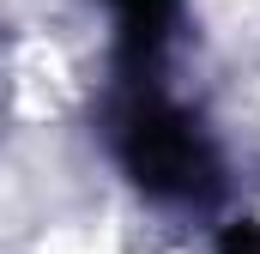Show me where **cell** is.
<instances>
[{"label":"cell","mask_w":260,"mask_h":254,"mask_svg":"<svg viewBox=\"0 0 260 254\" xmlns=\"http://www.w3.org/2000/svg\"><path fill=\"white\" fill-rule=\"evenodd\" d=\"M109 151L121 176L157 206L212 212L224 200V157L200 127V115L164 91V79H115Z\"/></svg>","instance_id":"obj_1"},{"label":"cell","mask_w":260,"mask_h":254,"mask_svg":"<svg viewBox=\"0 0 260 254\" xmlns=\"http://www.w3.org/2000/svg\"><path fill=\"white\" fill-rule=\"evenodd\" d=\"M115 12V79H164L182 0H109Z\"/></svg>","instance_id":"obj_2"},{"label":"cell","mask_w":260,"mask_h":254,"mask_svg":"<svg viewBox=\"0 0 260 254\" xmlns=\"http://www.w3.org/2000/svg\"><path fill=\"white\" fill-rule=\"evenodd\" d=\"M218 254H260V224H230Z\"/></svg>","instance_id":"obj_3"}]
</instances>
